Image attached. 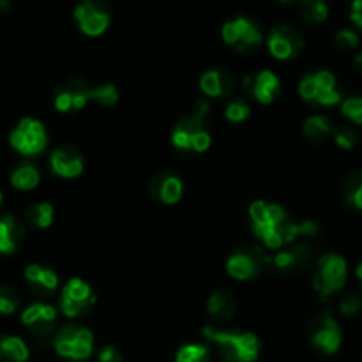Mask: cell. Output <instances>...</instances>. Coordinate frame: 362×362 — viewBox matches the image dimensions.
I'll return each mask as SVG.
<instances>
[{"instance_id":"cell-1","label":"cell","mask_w":362,"mask_h":362,"mask_svg":"<svg viewBox=\"0 0 362 362\" xmlns=\"http://www.w3.org/2000/svg\"><path fill=\"white\" fill-rule=\"evenodd\" d=\"M204 336L209 341L216 343L223 357L232 362H253L260 356V341L251 332L218 331L214 327H205Z\"/></svg>"},{"instance_id":"cell-2","label":"cell","mask_w":362,"mask_h":362,"mask_svg":"<svg viewBox=\"0 0 362 362\" xmlns=\"http://www.w3.org/2000/svg\"><path fill=\"white\" fill-rule=\"evenodd\" d=\"M9 144L16 152L23 156H37L48 145V134L41 120L25 117L9 133Z\"/></svg>"},{"instance_id":"cell-3","label":"cell","mask_w":362,"mask_h":362,"mask_svg":"<svg viewBox=\"0 0 362 362\" xmlns=\"http://www.w3.org/2000/svg\"><path fill=\"white\" fill-rule=\"evenodd\" d=\"M55 352L69 361H87L94 350V336L87 327L66 325L55 338Z\"/></svg>"},{"instance_id":"cell-4","label":"cell","mask_w":362,"mask_h":362,"mask_svg":"<svg viewBox=\"0 0 362 362\" xmlns=\"http://www.w3.org/2000/svg\"><path fill=\"white\" fill-rule=\"evenodd\" d=\"M346 276H349V269H346L345 258L336 253H327L318 260L313 278L315 288L324 299H327L345 286Z\"/></svg>"},{"instance_id":"cell-5","label":"cell","mask_w":362,"mask_h":362,"mask_svg":"<svg viewBox=\"0 0 362 362\" xmlns=\"http://www.w3.org/2000/svg\"><path fill=\"white\" fill-rule=\"evenodd\" d=\"M221 35L226 45L235 46L239 52H251L258 48L264 39L258 25L247 16H237L226 21L221 28Z\"/></svg>"},{"instance_id":"cell-6","label":"cell","mask_w":362,"mask_h":362,"mask_svg":"<svg viewBox=\"0 0 362 362\" xmlns=\"http://www.w3.org/2000/svg\"><path fill=\"white\" fill-rule=\"evenodd\" d=\"M94 292L83 279L73 278L66 283L60 296V311L66 317L76 318L94 304Z\"/></svg>"},{"instance_id":"cell-7","label":"cell","mask_w":362,"mask_h":362,"mask_svg":"<svg viewBox=\"0 0 362 362\" xmlns=\"http://www.w3.org/2000/svg\"><path fill=\"white\" fill-rule=\"evenodd\" d=\"M74 20L80 23V30L83 34L95 37L101 35L112 23V14L101 6L90 0H83L74 7Z\"/></svg>"},{"instance_id":"cell-8","label":"cell","mask_w":362,"mask_h":362,"mask_svg":"<svg viewBox=\"0 0 362 362\" xmlns=\"http://www.w3.org/2000/svg\"><path fill=\"white\" fill-rule=\"evenodd\" d=\"M269 52L278 60H288L303 48V35L292 25H278L269 35Z\"/></svg>"},{"instance_id":"cell-9","label":"cell","mask_w":362,"mask_h":362,"mask_svg":"<svg viewBox=\"0 0 362 362\" xmlns=\"http://www.w3.org/2000/svg\"><path fill=\"white\" fill-rule=\"evenodd\" d=\"M311 339L318 350L331 356V354L338 352L341 346V329H339L338 322L327 313L315 322Z\"/></svg>"},{"instance_id":"cell-10","label":"cell","mask_w":362,"mask_h":362,"mask_svg":"<svg viewBox=\"0 0 362 362\" xmlns=\"http://www.w3.org/2000/svg\"><path fill=\"white\" fill-rule=\"evenodd\" d=\"M262 262H265V258L260 251H237L226 260V272L239 281H246L260 272Z\"/></svg>"},{"instance_id":"cell-11","label":"cell","mask_w":362,"mask_h":362,"mask_svg":"<svg viewBox=\"0 0 362 362\" xmlns=\"http://www.w3.org/2000/svg\"><path fill=\"white\" fill-rule=\"evenodd\" d=\"M49 166L52 172L64 179H74L83 172V158L80 152L71 145H62L55 148L49 156Z\"/></svg>"},{"instance_id":"cell-12","label":"cell","mask_w":362,"mask_h":362,"mask_svg":"<svg viewBox=\"0 0 362 362\" xmlns=\"http://www.w3.org/2000/svg\"><path fill=\"white\" fill-rule=\"evenodd\" d=\"M57 320V310L46 303H34L28 308H25L21 313V322L27 325L35 334H48L53 329V324Z\"/></svg>"},{"instance_id":"cell-13","label":"cell","mask_w":362,"mask_h":362,"mask_svg":"<svg viewBox=\"0 0 362 362\" xmlns=\"http://www.w3.org/2000/svg\"><path fill=\"white\" fill-rule=\"evenodd\" d=\"M151 193L152 197L161 200L163 204L173 205L182 198V193H184L182 180H180L177 175H173V173L161 172L154 177V180H152Z\"/></svg>"},{"instance_id":"cell-14","label":"cell","mask_w":362,"mask_h":362,"mask_svg":"<svg viewBox=\"0 0 362 362\" xmlns=\"http://www.w3.org/2000/svg\"><path fill=\"white\" fill-rule=\"evenodd\" d=\"M279 92H281V81L272 71L264 69L251 78V94L262 105H269V103L274 101Z\"/></svg>"},{"instance_id":"cell-15","label":"cell","mask_w":362,"mask_h":362,"mask_svg":"<svg viewBox=\"0 0 362 362\" xmlns=\"http://www.w3.org/2000/svg\"><path fill=\"white\" fill-rule=\"evenodd\" d=\"M200 88L207 98H225L235 88V81L226 71H205L200 78Z\"/></svg>"},{"instance_id":"cell-16","label":"cell","mask_w":362,"mask_h":362,"mask_svg":"<svg viewBox=\"0 0 362 362\" xmlns=\"http://www.w3.org/2000/svg\"><path fill=\"white\" fill-rule=\"evenodd\" d=\"M23 225L14 216L0 218V255H11L23 240Z\"/></svg>"},{"instance_id":"cell-17","label":"cell","mask_w":362,"mask_h":362,"mask_svg":"<svg viewBox=\"0 0 362 362\" xmlns=\"http://www.w3.org/2000/svg\"><path fill=\"white\" fill-rule=\"evenodd\" d=\"M315 81H317V98L315 103L320 106H334L341 103V94L336 90V78L331 71L322 69L313 73Z\"/></svg>"},{"instance_id":"cell-18","label":"cell","mask_w":362,"mask_h":362,"mask_svg":"<svg viewBox=\"0 0 362 362\" xmlns=\"http://www.w3.org/2000/svg\"><path fill=\"white\" fill-rule=\"evenodd\" d=\"M25 279L32 285V288L37 292L49 293L59 286V276L48 267H42L39 264H32L25 269Z\"/></svg>"},{"instance_id":"cell-19","label":"cell","mask_w":362,"mask_h":362,"mask_svg":"<svg viewBox=\"0 0 362 362\" xmlns=\"http://www.w3.org/2000/svg\"><path fill=\"white\" fill-rule=\"evenodd\" d=\"M28 346L18 336H2L0 338V361L2 362H27Z\"/></svg>"},{"instance_id":"cell-20","label":"cell","mask_w":362,"mask_h":362,"mask_svg":"<svg viewBox=\"0 0 362 362\" xmlns=\"http://www.w3.org/2000/svg\"><path fill=\"white\" fill-rule=\"evenodd\" d=\"M207 310L209 315L216 320H228V318L233 317V311H235V299L225 290H216L209 297Z\"/></svg>"},{"instance_id":"cell-21","label":"cell","mask_w":362,"mask_h":362,"mask_svg":"<svg viewBox=\"0 0 362 362\" xmlns=\"http://www.w3.org/2000/svg\"><path fill=\"white\" fill-rule=\"evenodd\" d=\"M9 180L13 184V187H16V189L30 191L39 186V182H41V173H39V170L35 166L20 165L18 168L13 170Z\"/></svg>"},{"instance_id":"cell-22","label":"cell","mask_w":362,"mask_h":362,"mask_svg":"<svg viewBox=\"0 0 362 362\" xmlns=\"http://www.w3.org/2000/svg\"><path fill=\"white\" fill-rule=\"evenodd\" d=\"M304 133H306V136L311 138V140L322 141L334 133V127L329 122L327 117L313 115L304 122Z\"/></svg>"},{"instance_id":"cell-23","label":"cell","mask_w":362,"mask_h":362,"mask_svg":"<svg viewBox=\"0 0 362 362\" xmlns=\"http://www.w3.org/2000/svg\"><path fill=\"white\" fill-rule=\"evenodd\" d=\"M53 216H55V211H53L52 204L41 202V204H35L28 209L27 221L35 228H48L53 223Z\"/></svg>"},{"instance_id":"cell-24","label":"cell","mask_w":362,"mask_h":362,"mask_svg":"<svg viewBox=\"0 0 362 362\" xmlns=\"http://www.w3.org/2000/svg\"><path fill=\"white\" fill-rule=\"evenodd\" d=\"M300 13L308 23H320L329 16V6L324 0H306L300 6Z\"/></svg>"},{"instance_id":"cell-25","label":"cell","mask_w":362,"mask_h":362,"mask_svg":"<svg viewBox=\"0 0 362 362\" xmlns=\"http://www.w3.org/2000/svg\"><path fill=\"white\" fill-rule=\"evenodd\" d=\"M209 357H211V354H209L207 346L189 343V345H184L182 349H179L175 362H207Z\"/></svg>"},{"instance_id":"cell-26","label":"cell","mask_w":362,"mask_h":362,"mask_svg":"<svg viewBox=\"0 0 362 362\" xmlns=\"http://www.w3.org/2000/svg\"><path fill=\"white\" fill-rule=\"evenodd\" d=\"M345 198L349 204L362 211V172H356L346 179L345 182Z\"/></svg>"},{"instance_id":"cell-27","label":"cell","mask_w":362,"mask_h":362,"mask_svg":"<svg viewBox=\"0 0 362 362\" xmlns=\"http://www.w3.org/2000/svg\"><path fill=\"white\" fill-rule=\"evenodd\" d=\"M117 101H119V90L115 85L105 83L94 87V103L101 106H113Z\"/></svg>"},{"instance_id":"cell-28","label":"cell","mask_w":362,"mask_h":362,"mask_svg":"<svg viewBox=\"0 0 362 362\" xmlns=\"http://www.w3.org/2000/svg\"><path fill=\"white\" fill-rule=\"evenodd\" d=\"M20 308V297L13 288H0V315H13Z\"/></svg>"},{"instance_id":"cell-29","label":"cell","mask_w":362,"mask_h":362,"mask_svg":"<svg viewBox=\"0 0 362 362\" xmlns=\"http://www.w3.org/2000/svg\"><path fill=\"white\" fill-rule=\"evenodd\" d=\"M250 105L246 101H243V99H237V101L228 103L225 115L230 122H243V120H246L250 117Z\"/></svg>"},{"instance_id":"cell-30","label":"cell","mask_w":362,"mask_h":362,"mask_svg":"<svg viewBox=\"0 0 362 362\" xmlns=\"http://www.w3.org/2000/svg\"><path fill=\"white\" fill-rule=\"evenodd\" d=\"M341 113L354 124L362 126V98H349L341 101Z\"/></svg>"},{"instance_id":"cell-31","label":"cell","mask_w":362,"mask_h":362,"mask_svg":"<svg viewBox=\"0 0 362 362\" xmlns=\"http://www.w3.org/2000/svg\"><path fill=\"white\" fill-rule=\"evenodd\" d=\"M334 42L338 48L352 49L359 46V35L354 30H350V28H341V30L334 35Z\"/></svg>"},{"instance_id":"cell-32","label":"cell","mask_w":362,"mask_h":362,"mask_svg":"<svg viewBox=\"0 0 362 362\" xmlns=\"http://www.w3.org/2000/svg\"><path fill=\"white\" fill-rule=\"evenodd\" d=\"M317 81H315V76L313 73H308L306 76L300 80L299 83V94L300 98L304 99V101H310V103H315V98H317Z\"/></svg>"},{"instance_id":"cell-33","label":"cell","mask_w":362,"mask_h":362,"mask_svg":"<svg viewBox=\"0 0 362 362\" xmlns=\"http://www.w3.org/2000/svg\"><path fill=\"white\" fill-rule=\"evenodd\" d=\"M332 136H334L336 144L341 148H345V151H350L357 141V134L354 133L350 127H339V129H334Z\"/></svg>"},{"instance_id":"cell-34","label":"cell","mask_w":362,"mask_h":362,"mask_svg":"<svg viewBox=\"0 0 362 362\" xmlns=\"http://www.w3.org/2000/svg\"><path fill=\"white\" fill-rule=\"evenodd\" d=\"M300 255H299V250L297 251H281V253L276 255L274 258H272V264L276 265V269H292L296 267V264L299 262Z\"/></svg>"},{"instance_id":"cell-35","label":"cell","mask_w":362,"mask_h":362,"mask_svg":"<svg viewBox=\"0 0 362 362\" xmlns=\"http://www.w3.org/2000/svg\"><path fill=\"white\" fill-rule=\"evenodd\" d=\"M362 308V300L359 296H354V293H349V296L343 297L339 300V311H341L345 317H354L356 313H359Z\"/></svg>"},{"instance_id":"cell-36","label":"cell","mask_w":362,"mask_h":362,"mask_svg":"<svg viewBox=\"0 0 362 362\" xmlns=\"http://www.w3.org/2000/svg\"><path fill=\"white\" fill-rule=\"evenodd\" d=\"M211 133L207 131V127L205 129H200L197 131V133H193V151L194 152H205L209 147H211Z\"/></svg>"},{"instance_id":"cell-37","label":"cell","mask_w":362,"mask_h":362,"mask_svg":"<svg viewBox=\"0 0 362 362\" xmlns=\"http://www.w3.org/2000/svg\"><path fill=\"white\" fill-rule=\"evenodd\" d=\"M99 362H122L119 350L113 349V346H105V349L99 352Z\"/></svg>"},{"instance_id":"cell-38","label":"cell","mask_w":362,"mask_h":362,"mask_svg":"<svg viewBox=\"0 0 362 362\" xmlns=\"http://www.w3.org/2000/svg\"><path fill=\"white\" fill-rule=\"evenodd\" d=\"M350 18H352V21L357 25V27L362 28V0H356V2L352 4Z\"/></svg>"},{"instance_id":"cell-39","label":"cell","mask_w":362,"mask_h":362,"mask_svg":"<svg viewBox=\"0 0 362 362\" xmlns=\"http://www.w3.org/2000/svg\"><path fill=\"white\" fill-rule=\"evenodd\" d=\"M356 276H357V279H361L362 281V262L359 265H357V269H356Z\"/></svg>"},{"instance_id":"cell-40","label":"cell","mask_w":362,"mask_h":362,"mask_svg":"<svg viewBox=\"0 0 362 362\" xmlns=\"http://www.w3.org/2000/svg\"><path fill=\"white\" fill-rule=\"evenodd\" d=\"M357 64H359V66H362V52L359 53V57H357Z\"/></svg>"},{"instance_id":"cell-41","label":"cell","mask_w":362,"mask_h":362,"mask_svg":"<svg viewBox=\"0 0 362 362\" xmlns=\"http://www.w3.org/2000/svg\"><path fill=\"white\" fill-rule=\"evenodd\" d=\"M0 204H2V191H0Z\"/></svg>"}]
</instances>
